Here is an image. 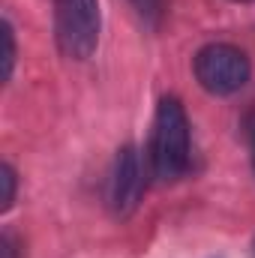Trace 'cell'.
Here are the masks:
<instances>
[{"label":"cell","mask_w":255,"mask_h":258,"mask_svg":"<svg viewBox=\"0 0 255 258\" xmlns=\"http://www.w3.org/2000/svg\"><path fill=\"white\" fill-rule=\"evenodd\" d=\"M249 150H252V168H255V126L249 132Z\"/></svg>","instance_id":"9"},{"label":"cell","mask_w":255,"mask_h":258,"mask_svg":"<svg viewBox=\"0 0 255 258\" xmlns=\"http://www.w3.org/2000/svg\"><path fill=\"white\" fill-rule=\"evenodd\" d=\"M192 141L189 117L177 96H162L153 111L150 132V168L159 183H174L189 171Z\"/></svg>","instance_id":"1"},{"label":"cell","mask_w":255,"mask_h":258,"mask_svg":"<svg viewBox=\"0 0 255 258\" xmlns=\"http://www.w3.org/2000/svg\"><path fill=\"white\" fill-rule=\"evenodd\" d=\"M0 258H21V243L12 231L0 234Z\"/></svg>","instance_id":"8"},{"label":"cell","mask_w":255,"mask_h":258,"mask_svg":"<svg viewBox=\"0 0 255 258\" xmlns=\"http://www.w3.org/2000/svg\"><path fill=\"white\" fill-rule=\"evenodd\" d=\"M0 30H3V81H9L12 72H15L18 45H15V30H12V21H9V18H3Z\"/></svg>","instance_id":"5"},{"label":"cell","mask_w":255,"mask_h":258,"mask_svg":"<svg viewBox=\"0 0 255 258\" xmlns=\"http://www.w3.org/2000/svg\"><path fill=\"white\" fill-rule=\"evenodd\" d=\"M252 258H255V237H252Z\"/></svg>","instance_id":"11"},{"label":"cell","mask_w":255,"mask_h":258,"mask_svg":"<svg viewBox=\"0 0 255 258\" xmlns=\"http://www.w3.org/2000/svg\"><path fill=\"white\" fill-rule=\"evenodd\" d=\"M102 33L99 0H54V36L69 60H87Z\"/></svg>","instance_id":"2"},{"label":"cell","mask_w":255,"mask_h":258,"mask_svg":"<svg viewBox=\"0 0 255 258\" xmlns=\"http://www.w3.org/2000/svg\"><path fill=\"white\" fill-rule=\"evenodd\" d=\"M0 183H3V195H0V210L9 213L12 204H15V195H18V174L9 162L0 165Z\"/></svg>","instance_id":"6"},{"label":"cell","mask_w":255,"mask_h":258,"mask_svg":"<svg viewBox=\"0 0 255 258\" xmlns=\"http://www.w3.org/2000/svg\"><path fill=\"white\" fill-rule=\"evenodd\" d=\"M144 192H147V174L141 165V153L135 144H123L114 156L111 177H108V204H111L114 216H120V219L132 216Z\"/></svg>","instance_id":"4"},{"label":"cell","mask_w":255,"mask_h":258,"mask_svg":"<svg viewBox=\"0 0 255 258\" xmlns=\"http://www.w3.org/2000/svg\"><path fill=\"white\" fill-rule=\"evenodd\" d=\"M234 3H252V0H234Z\"/></svg>","instance_id":"10"},{"label":"cell","mask_w":255,"mask_h":258,"mask_svg":"<svg viewBox=\"0 0 255 258\" xmlns=\"http://www.w3.org/2000/svg\"><path fill=\"white\" fill-rule=\"evenodd\" d=\"M192 72H195V81L210 96H231V93L246 87V81L252 75V63L237 45L210 42V45L195 51Z\"/></svg>","instance_id":"3"},{"label":"cell","mask_w":255,"mask_h":258,"mask_svg":"<svg viewBox=\"0 0 255 258\" xmlns=\"http://www.w3.org/2000/svg\"><path fill=\"white\" fill-rule=\"evenodd\" d=\"M132 6L138 9V15L150 24H159V15H162V0H132Z\"/></svg>","instance_id":"7"}]
</instances>
